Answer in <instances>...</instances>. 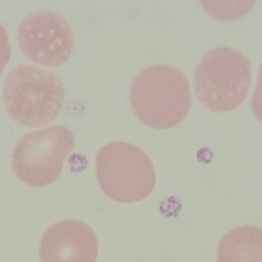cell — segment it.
<instances>
[{
	"label": "cell",
	"mask_w": 262,
	"mask_h": 262,
	"mask_svg": "<svg viewBox=\"0 0 262 262\" xmlns=\"http://www.w3.org/2000/svg\"><path fill=\"white\" fill-rule=\"evenodd\" d=\"M218 262H262V229L242 226L230 231L217 247Z\"/></svg>",
	"instance_id": "cell-8"
},
{
	"label": "cell",
	"mask_w": 262,
	"mask_h": 262,
	"mask_svg": "<svg viewBox=\"0 0 262 262\" xmlns=\"http://www.w3.org/2000/svg\"><path fill=\"white\" fill-rule=\"evenodd\" d=\"M98 240L82 221L64 220L49 228L39 244L41 262H95Z\"/></svg>",
	"instance_id": "cell-7"
},
{
	"label": "cell",
	"mask_w": 262,
	"mask_h": 262,
	"mask_svg": "<svg viewBox=\"0 0 262 262\" xmlns=\"http://www.w3.org/2000/svg\"><path fill=\"white\" fill-rule=\"evenodd\" d=\"M11 55V46L9 35L6 27L0 23V75L3 68L9 61Z\"/></svg>",
	"instance_id": "cell-9"
},
{
	"label": "cell",
	"mask_w": 262,
	"mask_h": 262,
	"mask_svg": "<svg viewBox=\"0 0 262 262\" xmlns=\"http://www.w3.org/2000/svg\"><path fill=\"white\" fill-rule=\"evenodd\" d=\"M3 97L6 109L17 122L39 127L58 116L64 101V87L53 72L21 64L6 76Z\"/></svg>",
	"instance_id": "cell-3"
},
{
	"label": "cell",
	"mask_w": 262,
	"mask_h": 262,
	"mask_svg": "<svg viewBox=\"0 0 262 262\" xmlns=\"http://www.w3.org/2000/svg\"><path fill=\"white\" fill-rule=\"evenodd\" d=\"M252 112L262 123V64L260 67L258 82L252 97Z\"/></svg>",
	"instance_id": "cell-10"
},
{
	"label": "cell",
	"mask_w": 262,
	"mask_h": 262,
	"mask_svg": "<svg viewBox=\"0 0 262 262\" xmlns=\"http://www.w3.org/2000/svg\"><path fill=\"white\" fill-rule=\"evenodd\" d=\"M18 38L23 52L32 61L44 66L62 65L70 58L75 46L69 23L49 11L26 16L18 27Z\"/></svg>",
	"instance_id": "cell-6"
},
{
	"label": "cell",
	"mask_w": 262,
	"mask_h": 262,
	"mask_svg": "<svg viewBox=\"0 0 262 262\" xmlns=\"http://www.w3.org/2000/svg\"><path fill=\"white\" fill-rule=\"evenodd\" d=\"M75 145L74 134L62 125L28 132L14 149L12 167L18 178L29 186H49L59 178Z\"/></svg>",
	"instance_id": "cell-5"
},
{
	"label": "cell",
	"mask_w": 262,
	"mask_h": 262,
	"mask_svg": "<svg viewBox=\"0 0 262 262\" xmlns=\"http://www.w3.org/2000/svg\"><path fill=\"white\" fill-rule=\"evenodd\" d=\"M252 78V64L246 55L229 46H218L200 60L194 75V90L197 98L212 112H229L246 99Z\"/></svg>",
	"instance_id": "cell-2"
},
{
	"label": "cell",
	"mask_w": 262,
	"mask_h": 262,
	"mask_svg": "<svg viewBox=\"0 0 262 262\" xmlns=\"http://www.w3.org/2000/svg\"><path fill=\"white\" fill-rule=\"evenodd\" d=\"M130 99L137 118L155 129L180 124L192 106L187 77L167 65H152L137 74L131 85Z\"/></svg>",
	"instance_id": "cell-1"
},
{
	"label": "cell",
	"mask_w": 262,
	"mask_h": 262,
	"mask_svg": "<svg viewBox=\"0 0 262 262\" xmlns=\"http://www.w3.org/2000/svg\"><path fill=\"white\" fill-rule=\"evenodd\" d=\"M96 174L101 190L121 203L147 198L156 184L149 157L127 142H113L101 147L96 156Z\"/></svg>",
	"instance_id": "cell-4"
}]
</instances>
